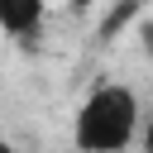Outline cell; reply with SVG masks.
Here are the masks:
<instances>
[{"instance_id": "6da1fadb", "label": "cell", "mask_w": 153, "mask_h": 153, "mask_svg": "<svg viewBox=\"0 0 153 153\" xmlns=\"http://www.w3.org/2000/svg\"><path fill=\"white\" fill-rule=\"evenodd\" d=\"M139 96L124 81H100L81 105H76V124L72 139L81 153H124L139 134Z\"/></svg>"}, {"instance_id": "7a4b0ae2", "label": "cell", "mask_w": 153, "mask_h": 153, "mask_svg": "<svg viewBox=\"0 0 153 153\" xmlns=\"http://www.w3.org/2000/svg\"><path fill=\"white\" fill-rule=\"evenodd\" d=\"M43 14H48V0H0V29L10 38H29L43 29Z\"/></svg>"}, {"instance_id": "3957f363", "label": "cell", "mask_w": 153, "mask_h": 153, "mask_svg": "<svg viewBox=\"0 0 153 153\" xmlns=\"http://www.w3.org/2000/svg\"><path fill=\"white\" fill-rule=\"evenodd\" d=\"M134 10H139V0H124L120 10H110V14H105V24H100V38H110V33H120V29H124V19H129Z\"/></svg>"}, {"instance_id": "277c9868", "label": "cell", "mask_w": 153, "mask_h": 153, "mask_svg": "<svg viewBox=\"0 0 153 153\" xmlns=\"http://www.w3.org/2000/svg\"><path fill=\"white\" fill-rule=\"evenodd\" d=\"M143 153H153V115H148V124H143Z\"/></svg>"}, {"instance_id": "5b68a950", "label": "cell", "mask_w": 153, "mask_h": 153, "mask_svg": "<svg viewBox=\"0 0 153 153\" xmlns=\"http://www.w3.org/2000/svg\"><path fill=\"white\" fill-rule=\"evenodd\" d=\"M143 53L153 57V24H143Z\"/></svg>"}, {"instance_id": "8992f818", "label": "cell", "mask_w": 153, "mask_h": 153, "mask_svg": "<svg viewBox=\"0 0 153 153\" xmlns=\"http://www.w3.org/2000/svg\"><path fill=\"white\" fill-rule=\"evenodd\" d=\"M72 5H76V10H91V5H100V0H72Z\"/></svg>"}, {"instance_id": "52a82bcc", "label": "cell", "mask_w": 153, "mask_h": 153, "mask_svg": "<svg viewBox=\"0 0 153 153\" xmlns=\"http://www.w3.org/2000/svg\"><path fill=\"white\" fill-rule=\"evenodd\" d=\"M0 153H14V143H10V139H0Z\"/></svg>"}]
</instances>
